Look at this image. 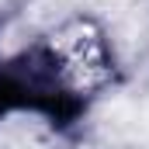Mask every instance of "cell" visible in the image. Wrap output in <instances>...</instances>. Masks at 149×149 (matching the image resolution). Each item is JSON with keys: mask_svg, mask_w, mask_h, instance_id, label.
Listing matches in <instances>:
<instances>
[{"mask_svg": "<svg viewBox=\"0 0 149 149\" xmlns=\"http://www.w3.org/2000/svg\"><path fill=\"white\" fill-rule=\"evenodd\" d=\"M35 70L56 97H90L111 76V52L90 21H70L45 38Z\"/></svg>", "mask_w": 149, "mask_h": 149, "instance_id": "cell-1", "label": "cell"}]
</instances>
